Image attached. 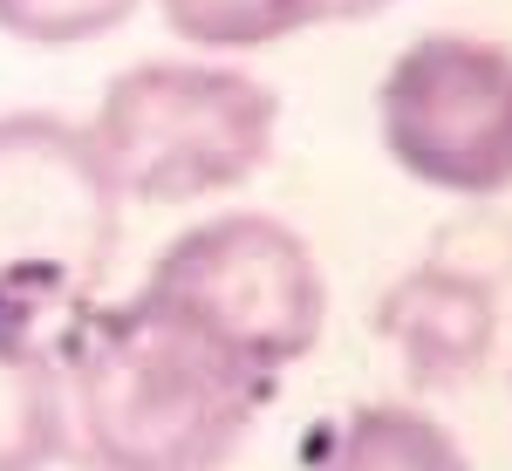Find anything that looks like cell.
I'll return each instance as SVG.
<instances>
[{"label": "cell", "instance_id": "1", "mask_svg": "<svg viewBox=\"0 0 512 471\" xmlns=\"http://www.w3.org/2000/svg\"><path fill=\"white\" fill-rule=\"evenodd\" d=\"M55 376L62 458L76 471H226L280 390L144 287L69 314Z\"/></svg>", "mask_w": 512, "mask_h": 471}, {"label": "cell", "instance_id": "2", "mask_svg": "<svg viewBox=\"0 0 512 471\" xmlns=\"http://www.w3.org/2000/svg\"><path fill=\"white\" fill-rule=\"evenodd\" d=\"M82 130L117 198L192 205L246 185L274 157L280 96L260 76L219 62H137L103 89L96 123Z\"/></svg>", "mask_w": 512, "mask_h": 471}, {"label": "cell", "instance_id": "3", "mask_svg": "<svg viewBox=\"0 0 512 471\" xmlns=\"http://www.w3.org/2000/svg\"><path fill=\"white\" fill-rule=\"evenodd\" d=\"M123 198L89 130L55 110L0 117V301L62 328L117 260Z\"/></svg>", "mask_w": 512, "mask_h": 471}, {"label": "cell", "instance_id": "4", "mask_svg": "<svg viewBox=\"0 0 512 471\" xmlns=\"http://www.w3.org/2000/svg\"><path fill=\"white\" fill-rule=\"evenodd\" d=\"M144 294L198 321L260 376H287L321 342L328 287L308 239L267 212H219L151 260Z\"/></svg>", "mask_w": 512, "mask_h": 471}, {"label": "cell", "instance_id": "5", "mask_svg": "<svg viewBox=\"0 0 512 471\" xmlns=\"http://www.w3.org/2000/svg\"><path fill=\"white\" fill-rule=\"evenodd\" d=\"M376 130L417 185L492 205L512 192V48L417 35L376 82Z\"/></svg>", "mask_w": 512, "mask_h": 471}, {"label": "cell", "instance_id": "6", "mask_svg": "<svg viewBox=\"0 0 512 471\" xmlns=\"http://www.w3.org/2000/svg\"><path fill=\"white\" fill-rule=\"evenodd\" d=\"M369 321H376L383 349L396 355L403 383L444 396L485 369L492 335H499V294L465 274H451V267H437V260H424V267H410L376 301Z\"/></svg>", "mask_w": 512, "mask_h": 471}, {"label": "cell", "instance_id": "7", "mask_svg": "<svg viewBox=\"0 0 512 471\" xmlns=\"http://www.w3.org/2000/svg\"><path fill=\"white\" fill-rule=\"evenodd\" d=\"M55 335L0 301V471H48L62 458V376Z\"/></svg>", "mask_w": 512, "mask_h": 471}, {"label": "cell", "instance_id": "8", "mask_svg": "<svg viewBox=\"0 0 512 471\" xmlns=\"http://www.w3.org/2000/svg\"><path fill=\"white\" fill-rule=\"evenodd\" d=\"M315 471H472L458 437L417 403H362L328 437Z\"/></svg>", "mask_w": 512, "mask_h": 471}, {"label": "cell", "instance_id": "9", "mask_svg": "<svg viewBox=\"0 0 512 471\" xmlns=\"http://www.w3.org/2000/svg\"><path fill=\"white\" fill-rule=\"evenodd\" d=\"M390 0H164V28L192 48L239 55V48H267L321 21H369Z\"/></svg>", "mask_w": 512, "mask_h": 471}, {"label": "cell", "instance_id": "10", "mask_svg": "<svg viewBox=\"0 0 512 471\" xmlns=\"http://www.w3.org/2000/svg\"><path fill=\"white\" fill-rule=\"evenodd\" d=\"M137 0H0V35L35 41V48H76L123 28Z\"/></svg>", "mask_w": 512, "mask_h": 471}, {"label": "cell", "instance_id": "11", "mask_svg": "<svg viewBox=\"0 0 512 471\" xmlns=\"http://www.w3.org/2000/svg\"><path fill=\"white\" fill-rule=\"evenodd\" d=\"M424 260L478 280V287H492V294H506L512 287V219L492 212V205H472V212H458L451 226H437Z\"/></svg>", "mask_w": 512, "mask_h": 471}]
</instances>
